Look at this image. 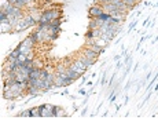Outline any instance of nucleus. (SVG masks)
Wrapping results in <instances>:
<instances>
[{"label": "nucleus", "mask_w": 158, "mask_h": 124, "mask_svg": "<svg viewBox=\"0 0 158 124\" xmlns=\"http://www.w3.org/2000/svg\"><path fill=\"white\" fill-rule=\"evenodd\" d=\"M48 76H50V73H48V71H47V69H41V72H40V79H41V80H46L47 77H48Z\"/></svg>", "instance_id": "obj_21"}, {"label": "nucleus", "mask_w": 158, "mask_h": 124, "mask_svg": "<svg viewBox=\"0 0 158 124\" xmlns=\"http://www.w3.org/2000/svg\"><path fill=\"white\" fill-rule=\"evenodd\" d=\"M85 39H95V33H93L92 29H88V30H87Z\"/></svg>", "instance_id": "obj_24"}, {"label": "nucleus", "mask_w": 158, "mask_h": 124, "mask_svg": "<svg viewBox=\"0 0 158 124\" xmlns=\"http://www.w3.org/2000/svg\"><path fill=\"white\" fill-rule=\"evenodd\" d=\"M112 3L114 4V6L118 8L120 11H124V13H125V10H132L129 6H126L124 0H112Z\"/></svg>", "instance_id": "obj_6"}, {"label": "nucleus", "mask_w": 158, "mask_h": 124, "mask_svg": "<svg viewBox=\"0 0 158 124\" xmlns=\"http://www.w3.org/2000/svg\"><path fill=\"white\" fill-rule=\"evenodd\" d=\"M50 26L51 28H61V19L59 18H55L50 22Z\"/></svg>", "instance_id": "obj_18"}, {"label": "nucleus", "mask_w": 158, "mask_h": 124, "mask_svg": "<svg viewBox=\"0 0 158 124\" xmlns=\"http://www.w3.org/2000/svg\"><path fill=\"white\" fill-rule=\"evenodd\" d=\"M24 19H25V21L28 22V24L30 25V26H35V25L37 24V22L35 21V19H33V17H32L30 14H25V15H24Z\"/></svg>", "instance_id": "obj_14"}, {"label": "nucleus", "mask_w": 158, "mask_h": 124, "mask_svg": "<svg viewBox=\"0 0 158 124\" xmlns=\"http://www.w3.org/2000/svg\"><path fill=\"white\" fill-rule=\"evenodd\" d=\"M120 58H121V55H115V57H114V61H120Z\"/></svg>", "instance_id": "obj_29"}, {"label": "nucleus", "mask_w": 158, "mask_h": 124, "mask_svg": "<svg viewBox=\"0 0 158 124\" xmlns=\"http://www.w3.org/2000/svg\"><path fill=\"white\" fill-rule=\"evenodd\" d=\"M54 113H55V117L58 116H66V112H63V109L59 106H55L54 108Z\"/></svg>", "instance_id": "obj_16"}, {"label": "nucleus", "mask_w": 158, "mask_h": 124, "mask_svg": "<svg viewBox=\"0 0 158 124\" xmlns=\"http://www.w3.org/2000/svg\"><path fill=\"white\" fill-rule=\"evenodd\" d=\"M110 18H112V14H109V13H106V11H104L103 14H101L99 17H98V19H101V21L106 22L107 19H110Z\"/></svg>", "instance_id": "obj_19"}, {"label": "nucleus", "mask_w": 158, "mask_h": 124, "mask_svg": "<svg viewBox=\"0 0 158 124\" xmlns=\"http://www.w3.org/2000/svg\"><path fill=\"white\" fill-rule=\"evenodd\" d=\"M33 66L35 68H40V69H43V62H41V61L40 59H36V58H35V59H33Z\"/></svg>", "instance_id": "obj_23"}, {"label": "nucleus", "mask_w": 158, "mask_h": 124, "mask_svg": "<svg viewBox=\"0 0 158 124\" xmlns=\"http://www.w3.org/2000/svg\"><path fill=\"white\" fill-rule=\"evenodd\" d=\"M95 43H96L98 46L103 47V48H104V47H106V46H107V42H106V40H103V39H102V37H99V39H96V40H95Z\"/></svg>", "instance_id": "obj_22"}, {"label": "nucleus", "mask_w": 158, "mask_h": 124, "mask_svg": "<svg viewBox=\"0 0 158 124\" xmlns=\"http://www.w3.org/2000/svg\"><path fill=\"white\" fill-rule=\"evenodd\" d=\"M83 55H84V57H87L88 59L93 61V62H96L98 58H99V54L95 53V51H92V50H90V48H87V47H85V50H84Z\"/></svg>", "instance_id": "obj_5"}, {"label": "nucleus", "mask_w": 158, "mask_h": 124, "mask_svg": "<svg viewBox=\"0 0 158 124\" xmlns=\"http://www.w3.org/2000/svg\"><path fill=\"white\" fill-rule=\"evenodd\" d=\"M103 13H104V10H103V7H102V4L95 3L93 6L90 7V17L91 18H98L101 14H103Z\"/></svg>", "instance_id": "obj_3"}, {"label": "nucleus", "mask_w": 158, "mask_h": 124, "mask_svg": "<svg viewBox=\"0 0 158 124\" xmlns=\"http://www.w3.org/2000/svg\"><path fill=\"white\" fill-rule=\"evenodd\" d=\"M95 3H98V4H107V3H112V0H95Z\"/></svg>", "instance_id": "obj_25"}, {"label": "nucleus", "mask_w": 158, "mask_h": 124, "mask_svg": "<svg viewBox=\"0 0 158 124\" xmlns=\"http://www.w3.org/2000/svg\"><path fill=\"white\" fill-rule=\"evenodd\" d=\"M40 108V112H41V117H55L54 113V105H50V103H44Z\"/></svg>", "instance_id": "obj_1"}, {"label": "nucleus", "mask_w": 158, "mask_h": 124, "mask_svg": "<svg viewBox=\"0 0 158 124\" xmlns=\"http://www.w3.org/2000/svg\"><path fill=\"white\" fill-rule=\"evenodd\" d=\"M19 116H22V117H30V109H29V110H25V112H22Z\"/></svg>", "instance_id": "obj_26"}, {"label": "nucleus", "mask_w": 158, "mask_h": 124, "mask_svg": "<svg viewBox=\"0 0 158 124\" xmlns=\"http://www.w3.org/2000/svg\"><path fill=\"white\" fill-rule=\"evenodd\" d=\"M44 1H46V3H50V1H52V0H44Z\"/></svg>", "instance_id": "obj_31"}, {"label": "nucleus", "mask_w": 158, "mask_h": 124, "mask_svg": "<svg viewBox=\"0 0 158 124\" xmlns=\"http://www.w3.org/2000/svg\"><path fill=\"white\" fill-rule=\"evenodd\" d=\"M66 74H68L69 77H72L73 80H77V79H79L80 76H81V74H79V73H77V72L72 71L70 68H68V69H66Z\"/></svg>", "instance_id": "obj_12"}, {"label": "nucleus", "mask_w": 158, "mask_h": 124, "mask_svg": "<svg viewBox=\"0 0 158 124\" xmlns=\"http://www.w3.org/2000/svg\"><path fill=\"white\" fill-rule=\"evenodd\" d=\"M3 97H4L6 99H12V98H15L14 92L11 91V90H6V91L3 92Z\"/></svg>", "instance_id": "obj_20"}, {"label": "nucleus", "mask_w": 158, "mask_h": 124, "mask_svg": "<svg viewBox=\"0 0 158 124\" xmlns=\"http://www.w3.org/2000/svg\"><path fill=\"white\" fill-rule=\"evenodd\" d=\"M79 61H81V62H83V64L85 65V66H87V69H88V68H91V66H92L93 64H95V62H93V61L88 59V58H87V57H84V55H81V57L79 58Z\"/></svg>", "instance_id": "obj_11"}, {"label": "nucleus", "mask_w": 158, "mask_h": 124, "mask_svg": "<svg viewBox=\"0 0 158 124\" xmlns=\"http://www.w3.org/2000/svg\"><path fill=\"white\" fill-rule=\"evenodd\" d=\"M99 28V25H98V21L96 19H95V18H92V19H91L90 21V24H88V29H98Z\"/></svg>", "instance_id": "obj_17"}, {"label": "nucleus", "mask_w": 158, "mask_h": 124, "mask_svg": "<svg viewBox=\"0 0 158 124\" xmlns=\"http://www.w3.org/2000/svg\"><path fill=\"white\" fill-rule=\"evenodd\" d=\"M12 26L14 25H11V24H1L0 25V32L1 33H8L12 30Z\"/></svg>", "instance_id": "obj_10"}, {"label": "nucleus", "mask_w": 158, "mask_h": 124, "mask_svg": "<svg viewBox=\"0 0 158 124\" xmlns=\"http://www.w3.org/2000/svg\"><path fill=\"white\" fill-rule=\"evenodd\" d=\"M136 19H135V21H132V22H131V25H129V28H128V32H131V30H132V29H133V26H135V25H136Z\"/></svg>", "instance_id": "obj_27"}, {"label": "nucleus", "mask_w": 158, "mask_h": 124, "mask_svg": "<svg viewBox=\"0 0 158 124\" xmlns=\"http://www.w3.org/2000/svg\"><path fill=\"white\" fill-rule=\"evenodd\" d=\"M29 14L32 15V17H33V19H35V21H36L37 24H39V22H40V19H41V15H43V11L37 10V8L35 7V8H32V10L29 11Z\"/></svg>", "instance_id": "obj_7"}, {"label": "nucleus", "mask_w": 158, "mask_h": 124, "mask_svg": "<svg viewBox=\"0 0 158 124\" xmlns=\"http://www.w3.org/2000/svg\"><path fill=\"white\" fill-rule=\"evenodd\" d=\"M52 19H54V11L52 10H44L40 22H47V24H50Z\"/></svg>", "instance_id": "obj_4"}, {"label": "nucleus", "mask_w": 158, "mask_h": 124, "mask_svg": "<svg viewBox=\"0 0 158 124\" xmlns=\"http://www.w3.org/2000/svg\"><path fill=\"white\" fill-rule=\"evenodd\" d=\"M79 94H81V95H85V91H84V90H80Z\"/></svg>", "instance_id": "obj_30"}, {"label": "nucleus", "mask_w": 158, "mask_h": 124, "mask_svg": "<svg viewBox=\"0 0 158 124\" xmlns=\"http://www.w3.org/2000/svg\"><path fill=\"white\" fill-rule=\"evenodd\" d=\"M30 117H41L40 108H33V109H30Z\"/></svg>", "instance_id": "obj_15"}, {"label": "nucleus", "mask_w": 158, "mask_h": 124, "mask_svg": "<svg viewBox=\"0 0 158 124\" xmlns=\"http://www.w3.org/2000/svg\"><path fill=\"white\" fill-rule=\"evenodd\" d=\"M26 92H28L29 95L36 97V95H39V94H41V92H43V90H40L39 87H36V85H29L28 88H26Z\"/></svg>", "instance_id": "obj_8"}, {"label": "nucleus", "mask_w": 158, "mask_h": 124, "mask_svg": "<svg viewBox=\"0 0 158 124\" xmlns=\"http://www.w3.org/2000/svg\"><path fill=\"white\" fill-rule=\"evenodd\" d=\"M70 69H72V71H74V72H77V73L79 74H84L87 72V66L83 64V62H81V61H74V62H73V64H70Z\"/></svg>", "instance_id": "obj_2"}, {"label": "nucleus", "mask_w": 158, "mask_h": 124, "mask_svg": "<svg viewBox=\"0 0 158 124\" xmlns=\"http://www.w3.org/2000/svg\"><path fill=\"white\" fill-rule=\"evenodd\" d=\"M28 28H30V25L22 18L21 21L18 22V25L15 26V32H22V30H25V29H28Z\"/></svg>", "instance_id": "obj_9"}, {"label": "nucleus", "mask_w": 158, "mask_h": 124, "mask_svg": "<svg viewBox=\"0 0 158 124\" xmlns=\"http://www.w3.org/2000/svg\"><path fill=\"white\" fill-rule=\"evenodd\" d=\"M40 72H41L40 68H33V71L30 72L29 77H30V79H40Z\"/></svg>", "instance_id": "obj_13"}, {"label": "nucleus", "mask_w": 158, "mask_h": 124, "mask_svg": "<svg viewBox=\"0 0 158 124\" xmlns=\"http://www.w3.org/2000/svg\"><path fill=\"white\" fill-rule=\"evenodd\" d=\"M104 83H106V74H104V73H103V76H102V82H101V84H102V85H103V84H104Z\"/></svg>", "instance_id": "obj_28"}]
</instances>
